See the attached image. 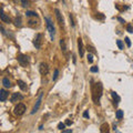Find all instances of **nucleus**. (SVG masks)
Returning <instances> with one entry per match:
<instances>
[{"label":"nucleus","mask_w":133,"mask_h":133,"mask_svg":"<svg viewBox=\"0 0 133 133\" xmlns=\"http://www.w3.org/2000/svg\"><path fill=\"white\" fill-rule=\"evenodd\" d=\"M124 40H125V43H127V45H128V47H131V40L129 39L128 37H127V38L124 39Z\"/></svg>","instance_id":"a878e982"},{"label":"nucleus","mask_w":133,"mask_h":133,"mask_svg":"<svg viewBox=\"0 0 133 133\" xmlns=\"http://www.w3.org/2000/svg\"><path fill=\"white\" fill-rule=\"evenodd\" d=\"M42 98H43V92H40L39 97H38V100L36 101V104H35V107H33V109L31 111V114H35L36 112L39 110V108L41 105V102H42Z\"/></svg>","instance_id":"20e7f679"},{"label":"nucleus","mask_w":133,"mask_h":133,"mask_svg":"<svg viewBox=\"0 0 133 133\" xmlns=\"http://www.w3.org/2000/svg\"><path fill=\"white\" fill-rule=\"evenodd\" d=\"M15 24L17 27H21V17H17L16 20H15Z\"/></svg>","instance_id":"dca6fc26"},{"label":"nucleus","mask_w":133,"mask_h":133,"mask_svg":"<svg viewBox=\"0 0 133 133\" xmlns=\"http://www.w3.org/2000/svg\"><path fill=\"white\" fill-rule=\"evenodd\" d=\"M78 47H79V53H80V57H83V55H84V49H83V43H82L81 38L78 39Z\"/></svg>","instance_id":"1a4fd4ad"},{"label":"nucleus","mask_w":133,"mask_h":133,"mask_svg":"<svg viewBox=\"0 0 133 133\" xmlns=\"http://www.w3.org/2000/svg\"><path fill=\"white\" fill-rule=\"evenodd\" d=\"M60 45H61V49H62V51H63V53H65L66 52V44H65V40L64 39L60 40Z\"/></svg>","instance_id":"4468645a"},{"label":"nucleus","mask_w":133,"mask_h":133,"mask_svg":"<svg viewBox=\"0 0 133 133\" xmlns=\"http://www.w3.org/2000/svg\"><path fill=\"white\" fill-rule=\"evenodd\" d=\"M118 20H119V21H120V22H121V23H124V20H123L122 18H120V17H119V18H118Z\"/></svg>","instance_id":"473e14b6"},{"label":"nucleus","mask_w":133,"mask_h":133,"mask_svg":"<svg viewBox=\"0 0 133 133\" xmlns=\"http://www.w3.org/2000/svg\"><path fill=\"white\" fill-rule=\"evenodd\" d=\"M8 98V92L5 89H1L0 90V101L1 102H5Z\"/></svg>","instance_id":"9d476101"},{"label":"nucleus","mask_w":133,"mask_h":133,"mask_svg":"<svg viewBox=\"0 0 133 133\" xmlns=\"http://www.w3.org/2000/svg\"><path fill=\"white\" fill-rule=\"evenodd\" d=\"M28 23H29V26H35V24H37V21H35V20H29Z\"/></svg>","instance_id":"bb28decb"},{"label":"nucleus","mask_w":133,"mask_h":133,"mask_svg":"<svg viewBox=\"0 0 133 133\" xmlns=\"http://www.w3.org/2000/svg\"><path fill=\"white\" fill-rule=\"evenodd\" d=\"M26 111V105L23 103H18V105L15 108V114L16 115H22Z\"/></svg>","instance_id":"39448f33"},{"label":"nucleus","mask_w":133,"mask_h":133,"mask_svg":"<svg viewBox=\"0 0 133 133\" xmlns=\"http://www.w3.org/2000/svg\"><path fill=\"white\" fill-rule=\"evenodd\" d=\"M112 97H113L114 100H116V104H118V102L120 101V97H119V95L116 94L115 92H112Z\"/></svg>","instance_id":"aec40b11"},{"label":"nucleus","mask_w":133,"mask_h":133,"mask_svg":"<svg viewBox=\"0 0 133 133\" xmlns=\"http://www.w3.org/2000/svg\"><path fill=\"white\" fill-rule=\"evenodd\" d=\"M71 123H72V121H70V120H66V121H65L66 125H71Z\"/></svg>","instance_id":"7c9ffc66"},{"label":"nucleus","mask_w":133,"mask_h":133,"mask_svg":"<svg viewBox=\"0 0 133 133\" xmlns=\"http://www.w3.org/2000/svg\"><path fill=\"white\" fill-rule=\"evenodd\" d=\"M65 125H66L65 123H59V124H58V129H59L60 131H63L64 128H65Z\"/></svg>","instance_id":"6ab92c4d"},{"label":"nucleus","mask_w":133,"mask_h":133,"mask_svg":"<svg viewBox=\"0 0 133 133\" xmlns=\"http://www.w3.org/2000/svg\"><path fill=\"white\" fill-rule=\"evenodd\" d=\"M127 31L130 32V33H133V26H132V24H130V23L128 24V26H127Z\"/></svg>","instance_id":"412c9836"},{"label":"nucleus","mask_w":133,"mask_h":133,"mask_svg":"<svg viewBox=\"0 0 133 133\" xmlns=\"http://www.w3.org/2000/svg\"><path fill=\"white\" fill-rule=\"evenodd\" d=\"M18 84H19L20 88H21V90H26V89H27L26 83H24L22 80H18Z\"/></svg>","instance_id":"2eb2a0df"},{"label":"nucleus","mask_w":133,"mask_h":133,"mask_svg":"<svg viewBox=\"0 0 133 133\" xmlns=\"http://www.w3.org/2000/svg\"><path fill=\"white\" fill-rule=\"evenodd\" d=\"M88 62L89 63H92L93 62V56L92 55H88Z\"/></svg>","instance_id":"b1692460"},{"label":"nucleus","mask_w":133,"mask_h":133,"mask_svg":"<svg viewBox=\"0 0 133 133\" xmlns=\"http://www.w3.org/2000/svg\"><path fill=\"white\" fill-rule=\"evenodd\" d=\"M26 16L27 17H37V16H38V14L35 12V11H27L26 12Z\"/></svg>","instance_id":"a211bd4d"},{"label":"nucleus","mask_w":133,"mask_h":133,"mask_svg":"<svg viewBox=\"0 0 133 133\" xmlns=\"http://www.w3.org/2000/svg\"><path fill=\"white\" fill-rule=\"evenodd\" d=\"M90 71L91 72H98L99 71V68H98V66H92V68L90 69Z\"/></svg>","instance_id":"393cba45"},{"label":"nucleus","mask_w":133,"mask_h":133,"mask_svg":"<svg viewBox=\"0 0 133 133\" xmlns=\"http://www.w3.org/2000/svg\"><path fill=\"white\" fill-rule=\"evenodd\" d=\"M42 41H43V35L42 33H38L35 41H33V44H35L36 49H40L41 47H42Z\"/></svg>","instance_id":"7ed1b4c3"},{"label":"nucleus","mask_w":133,"mask_h":133,"mask_svg":"<svg viewBox=\"0 0 133 133\" xmlns=\"http://www.w3.org/2000/svg\"><path fill=\"white\" fill-rule=\"evenodd\" d=\"M23 99V97L21 94H19V93H14L11 95V102H16V101H18V100H22Z\"/></svg>","instance_id":"9b49d317"},{"label":"nucleus","mask_w":133,"mask_h":133,"mask_svg":"<svg viewBox=\"0 0 133 133\" xmlns=\"http://www.w3.org/2000/svg\"><path fill=\"white\" fill-rule=\"evenodd\" d=\"M116 119L118 120H121L122 118H123V111H121V110H118L116 111Z\"/></svg>","instance_id":"f3484780"},{"label":"nucleus","mask_w":133,"mask_h":133,"mask_svg":"<svg viewBox=\"0 0 133 133\" xmlns=\"http://www.w3.org/2000/svg\"><path fill=\"white\" fill-rule=\"evenodd\" d=\"M0 29H1V32L3 33V35H6V31H5V29H3V27H2V26L0 27Z\"/></svg>","instance_id":"2f4dec72"},{"label":"nucleus","mask_w":133,"mask_h":133,"mask_svg":"<svg viewBox=\"0 0 133 133\" xmlns=\"http://www.w3.org/2000/svg\"><path fill=\"white\" fill-rule=\"evenodd\" d=\"M83 118H87V119L89 118V113H88V111H84V112H83Z\"/></svg>","instance_id":"c756f323"},{"label":"nucleus","mask_w":133,"mask_h":133,"mask_svg":"<svg viewBox=\"0 0 133 133\" xmlns=\"http://www.w3.org/2000/svg\"><path fill=\"white\" fill-rule=\"evenodd\" d=\"M69 18H70V21H71V26L74 27V22H73V17H72V15H69Z\"/></svg>","instance_id":"cd10ccee"},{"label":"nucleus","mask_w":133,"mask_h":133,"mask_svg":"<svg viewBox=\"0 0 133 133\" xmlns=\"http://www.w3.org/2000/svg\"><path fill=\"white\" fill-rule=\"evenodd\" d=\"M39 70H40V73L43 74V76H45V74H48L49 72V66L47 63H44V62H42V63H40V66H39Z\"/></svg>","instance_id":"6e6552de"},{"label":"nucleus","mask_w":133,"mask_h":133,"mask_svg":"<svg viewBox=\"0 0 133 133\" xmlns=\"http://www.w3.org/2000/svg\"><path fill=\"white\" fill-rule=\"evenodd\" d=\"M44 20H45V23H47V28H48V31L50 33V37H51V40L53 41V39H55V32H56L55 27H53V22L49 17H45Z\"/></svg>","instance_id":"f03ea898"},{"label":"nucleus","mask_w":133,"mask_h":133,"mask_svg":"<svg viewBox=\"0 0 133 133\" xmlns=\"http://www.w3.org/2000/svg\"><path fill=\"white\" fill-rule=\"evenodd\" d=\"M58 76H59V70H55V74H53V77H52V80L53 81H56L57 80V78H58Z\"/></svg>","instance_id":"4be33fe9"},{"label":"nucleus","mask_w":133,"mask_h":133,"mask_svg":"<svg viewBox=\"0 0 133 133\" xmlns=\"http://www.w3.org/2000/svg\"><path fill=\"white\" fill-rule=\"evenodd\" d=\"M55 12H56V17H57L58 23H59L61 27H63V26H64V20H63V18H62L60 10H59V9H55Z\"/></svg>","instance_id":"0eeeda50"},{"label":"nucleus","mask_w":133,"mask_h":133,"mask_svg":"<svg viewBox=\"0 0 133 133\" xmlns=\"http://www.w3.org/2000/svg\"><path fill=\"white\" fill-rule=\"evenodd\" d=\"M20 1H21V3H22L23 7H27V6H28V1H27V0H20Z\"/></svg>","instance_id":"c85d7f7f"},{"label":"nucleus","mask_w":133,"mask_h":133,"mask_svg":"<svg viewBox=\"0 0 133 133\" xmlns=\"http://www.w3.org/2000/svg\"><path fill=\"white\" fill-rule=\"evenodd\" d=\"M1 21H2V22H6V23H10V22H11L10 18L5 14V12H3V9H2V11H1Z\"/></svg>","instance_id":"f8f14e48"},{"label":"nucleus","mask_w":133,"mask_h":133,"mask_svg":"<svg viewBox=\"0 0 133 133\" xmlns=\"http://www.w3.org/2000/svg\"><path fill=\"white\" fill-rule=\"evenodd\" d=\"M116 44H118V47H119V49H123V42L121 40H116Z\"/></svg>","instance_id":"5701e85b"},{"label":"nucleus","mask_w":133,"mask_h":133,"mask_svg":"<svg viewBox=\"0 0 133 133\" xmlns=\"http://www.w3.org/2000/svg\"><path fill=\"white\" fill-rule=\"evenodd\" d=\"M62 132L63 133H70V132H72V130H63Z\"/></svg>","instance_id":"72a5a7b5"},{"label":"nucleus","mask_w":133,"mask_h":133,"mask_svg":"<svg viewBox=\"0 0 133 133\" xmlns=\"http://www.w3.org/2000/svg\"><path fill=\"white\" fill-rule=\"evenodd\" d=\"M18 61H19V63L21 64L22 66H27L28 62H29L28 57L24 56V55H22V53H19V55H18Z\"/></svg>","instance_id":"423d86ee"},{"label":"nucleus","mask_w":133,"mask_h":133,"mask_svg":"<svg viewBox=\"0 0 133 133\" xmlns=\"http://www.w3.org/2000/svg\"><path fill=\"white\" fill-rule=\"evenodd\" d=\"M102 95V84L101 83H95V85L92 87V99L95 104L100 103V98Z\"/></svg>","instance_id":"f257e3e1"},{"label":"nucleus","mask_w":133,"mask_h":133,"mask_svg":"<svg viewBox=\"0 0 133 133\" xmlns=\"http://www.w3.org/2000/svg\"><path fill=\"white\" fill-rule=\"evenodd\" d=\"M2 85L5 87V88H10V87H11V83H10V81H9V79H8V78H3V79H2Z\"/></svg>","instance_id":"ddd939ff"}]
</instances>
